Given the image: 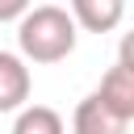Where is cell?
Segmentation results:
<instances>
[{"mask_svg":"<svg viewBox=\"0 0 134 134\" xmlns=\"http://www.w3.org/2000/svg\"><path fill=\"white\" fill-rule=\"evenodd\" d=\"M13 134H67V126H63L59 109H50V105H25L17 113V121H13Z\"/></svg>","mask_w":134,"mask_h":134,"instance_id":"obj_6","label":"cell"},{"mask_svg":"<svg viewBox=\"0 0 134 134\" xmlns=\"http://www.w3.org/2000/svg\"><path fill=\"white\" fill-rule=\"evenodd\" d=\"M75 38H80V29L63 4H34L17 21V50H21L25 67L29 63H63L75 50Z\"/></svg>","mask_w":134,"mask_h":134,"instance_id":"obj_1","label":"cell"},{"mask_svg":"<svg viewBox=\"0 0 134 134\" xmlns=\"http://www.w3.org/2000/svg\"><path fill=\"white\" fill-rule=\"evenodd\" d=\"M29 105V67L21 54L0 50V113H21Z\"/></svg>","mask_w":134,"mask_h":134,"instance_id":"obj_3","label":"cell"},{"mask_svg":"<svg viewBox=\"0 0 134 134\" xmlns=\"http://www.w3.org/2000/svg\"><path fill=\"white\" fill-rule=\"evenodd\" d=\"M67 17L75 21V29H88V34H109V29L126 17V4H121V0H71Z\"/></svg>","mask_w":134,"mask_h":134,"instance_id":"obj_4","label":"cell"},{"mask_svg":"<svg viewBox=\"0 0 134 134\" xmlns=\"http://www.w3.org/2000/svg\"><path fill=\"white\" fill-rule=\"evenodd\" d=\"M25 8H29V0H0V21H21L25 17Z\"/></svg>","mask_w":134,"mask_h":134,"instance_id":"obj_7","label":"cell"},{"mask_svg":"<svg viewBox=\"0 0 134 134\" xmlns=\"http://www.w3.org/2000/svg\"><path fill=\"white\" fill-rule=\"evenodd\" d=\"M126 130H130V121H121L117 113H109L92 92L71 113V134H126Z\"/></svg>","mask_w":134,"mask_h":134,"instance_id":"obj_5","label":"cell"},{"mask_svg":"<svg viewBox=\"0 0 134 134\" xmlns=\"http://www.w3.org/2000/svg\"><path fill=\"white\" fill-rule=\"evenodd\" d=\"M92 96H96L109 113H117L121 121H134V67L113 63V67L100 75V84H96Z\"/></svg>","mask_w":134,"mask_h":134,"instance_id":"obj_2","label":"cell"}]
</instances>
